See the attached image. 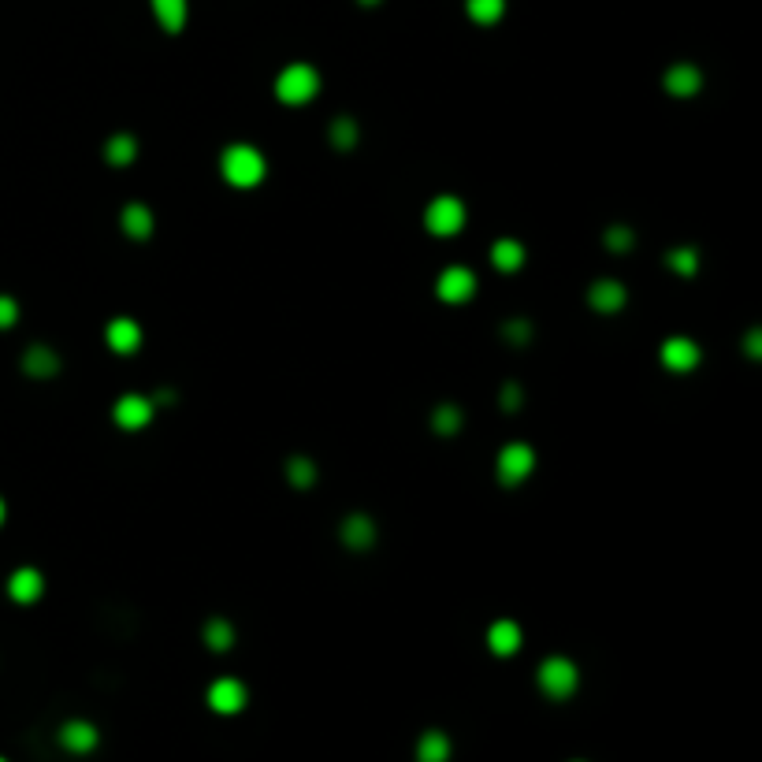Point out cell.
I'll list each match as a JSON object with an SVG mask.
<instances>
[{"instance_id": "obj_12", "label": "cell", "mask_w": 762, "mask_h": 762, "mask_svg": "<svg viewBox=\"0 0 762 762\" xmlns=\"http://www.w3.org/2000/svg\"><path fill=\"white\" fill-rule=\"evenodd\" d=\"M41 592H45V577H41L34 565H23V569H15L12 577H8V595H12L15 603H38Z\"/></svg>"}, {"instance_id": "obj_4", "label": "cell", "mask_w": 762, "mask_h": 762, "mask_svg": "<svg viewBox=\"0 0 762 762\" xmlns=\"http://www.w3.org/2000/svg\"><path fill=\"white\" fill-rule=\"evenodd\" d=\"M424 227H428V235L435 238H454L461 227H465V201L454 198V194L432 198L428 209H424Z\"/></svg>"}, {"instance_id": "obj_9", "label": "cell", "mask_w": 762, "mask_h": 762, "mask_svg": "<svg viewBox=\"0 0 762 762\" xmlns=\"http://www.w3.org/2000/svg\"><path fill=\"white\" fill-rule=\"evenodd\" d=\"M699 346L692 339H684V335H673V339L662 342V365L670 368V372H692L699 365Z\"/></svg>"}, {"instance_id": "obj_35", "label": "cell", "mask_w": 762, "mask_h": 762, "mask_svg": "<svg viewBox=\"0 0 762 762\" xmlns=\"http://www.w3.org/2000/svg\"><path fill=\"white\" fill-rule=\"evenodd\" d=\"M4 517H8V506H4V499H0V525H4Z\"/></svg>"}, {"instance_id": "obj_5", "label": "cell", "mask_w": 762, "mask_h": 762, "mask_svg": "<svg viewBox=\"0 0 762 762\" xmlns=\"http://www.w3.org/2000/svg\"><path fill=\"white\" fill-rule=\"evenodd\" d=\"M536 469V450L528 447V443H510V447H502L499 461H495V476H499V484L506 487H517L525 484L528 476Z\"/></svg>"}, {"instance_id": "obj_31", "label": "cell", "mask_w": 762, "mask_h": 762, "mask_svg": "<svg viewBox=\"0 0 762 762\" xmlns=\"http://www.w3.org/2000/svg\"><path fill=\"white\" fill-rule=\"evenodd\" d=\"M19 320V302L12 294H0V331H8Z\"/></svg>"}, {"instance_id": "obj_25", "label": "cell", "mask_w": 762, "mask_h": 762, "mask_svg": "<svg viewBox=\"0 0 762 762\" xmlns=\"http://www.w3.org/2000/svg\"><path fill=\"white\" fill-rule=\"evenodd\" d=\"M287 480L294 487H313L316 484V461L302 458V454L287 458Z\"/></svg>"}, {"instance_id": "obj_15", "label": "cell", "mask_w": 762, "mask_h": 762, "mask_svg": "<svg viewBox=\"0 0 762 762\" xmlns=\"http://www.w3.org/2000/svg\"><path fill=\"white\" fill-rule=\"evenodd\" d=\"M339 539L346 547H354V551H368L376 543V521L365 517V513H350L339 528Z\"/></svg>"}, {"instance_id": "obj_28", "label": "cell", "mask_w": 762, "mask_h": 762, "mask_svg": "<svg viewBox=\"0 0 762 762\" xmlns=\"http://www.w3.org/2000/svg\"><path fill=\"white\" fill-rule=\"evenodd\" d=\"M432 428L439 435H454L461 428V409L458 406H450V402H443V406H435L432 409Z\"/></svg>"}, {"instance_id": "obj_2", "label": "cell", "mask_w": 762, "mask_h": 762, "mask_svg": "<svg viewBox=\"0 0 762 762\" xmlns=\"http://www.w3.org/2000/svg\"><path fill=\"white\" fill-rule=\"evenodd\" d=\"M320 93V75L309 64H287L276 75V97L283 105H309Z\"/></svg>"}, {"instance_id": "obj_32", "label": "cell", "mask_w": 762, "mask_h": 762, "mask_svg": "<svg viewBox=\"0 0 762 762\" xmlns=\"http://www.w3.org/2000/svg\"><path fill=\"white\" fill-rule=\"evenodd\" d=\"M521 398L525 395H521V387H517V383H506V387H502V406H506V413H517Z\"/></svg>"}, {"instance_id": "obj_30", "label": "cell", "mask_w": 762, "mask_h": 762, "mask_svg": "<svg viewBox=\"0 0 762 762\" xmlns=\"http://www.w3.org/2000/svg\"><path fill=\"white\" fill-rule=\"evenodd\" d=\"M502 335H506L510 342H517V346H525V342L532 339V324L521 320V316H510V320L502 324Z\"/></svg>"}, {"instance_id": "obj_27", "label": "cell", "mask_w": 762, "mask_h": 762, "mask_svg": "<svg viewBox=\"0 0 762 762\" xmlns=\"http://www.w3.org/2000/svg\"><path fill=\"white\" fill-rule=\"evenodd\" d=\"M357 138H361V131H357V123L350 116H339L331 123V145L335 149H354Z\"/></svg>"}, {"instance_id": "obj_18", "label": "cell", "mask_w": 762, "mask_h": 762, "mask_svg": "<svg viewBox=\"0 0 762 762\" xmlns=\"http://www.w3.org/2000/svg\"><path fill=\"white\" fill-rule=\"evenodd\" d=\"M123 231H127V238H149L153 235V212H149V205H142V201H131L127 209H123Z\"/></svg>"}, {"instance_id": "obj_36", "label": "cell", "mask_w": 762, "mask_h": 762, "mask_svg": "<svg viewBox=\"0 0 762 762\" xmlns=\"http://www.w3.org/2000/svg\"><path fill=\"white\" fill-rule=\"evenodd\" d=\"M573 762H584V759H573Z\"/></svg>"}, {"instance_id": "obj_16", "label": "cell", "mask_w": 762, "mask_h": 762, "mask_svg": "<svg viewBox=\"0 0 762 762\" xmlns=\"http://www.w3.org/2000/svg\"><path fill=\"white\" fill-rule=\"evenodd\" d=\"M23 372L34 376V380H53L56 372H60V357H56V350L38 342V346H30L27 354H23Z\"/></svg>"}, {"instance_id": "obj_10", "label": "cell", "mask_w": 762, "mask_h": 762, "mask_svg": "<svg viewBox=\"0 0 762 762\" xmlns=\"http://www.w3.org/2000/svg\"><path fill=\"white\" fill-rule=\"evenodd\" d=\"M97 725L93 722H82V718H71V722L60 725V744H64V751H71V755H90L93 748H97Z\"/></svg>"}, {"instance_id": "obj_11", "label": "cell", "mask_w": 762, "mask_h": 762, "mask_svg": "<svg viewBox=\"0 0 762 762\" xmlns=\"http://www.w3.org/2000/svg\"><path fill=\"white\" fill-rule=\"evenodd\" d=\"M105 342L123 357L134 354V350L142 346V328H138V320H131V316H116V320H108Z\"/></svg>"}, {"instance_id": "obj_14", "label": "cell", "mask_w": 762, "mask_h": 762, "mask_svg": "<svg viewBox=\"0 0 762 762\" xmlns=\"http://www.w3.org/2000/svg\"><path fill=\"white\" fill-rule=\"evenodd\" d=\"M625 283L621 279H595L592 290H588V305H592L595 313H618L621 305H625Z\"/></svg>"}, {"instance_id": "obj_29", "label": "cell", "mask_w": 762, "mask_h": 762, "mask_svg": "<svg viewBox=\"0 0 762 762\" xmlns=\"http://www.w3.org/2000/svg\"><path fill=\"white\" fill-rule=\"evenodd\" d=\"M603 242H606V250H614V253H625V250H632V231H629V227H625V224H614V227H606Z\"/></svg>"}, {"instance_id": "obj_8", "label": "cell", "mask_w": 762, "mask_h": 762, "mask_svg": "<svg viewBox=\"0 0 762 762\" xmlns=\"http://www.w3.org/2000/svg\"><path fill=\"white\" fill-rule=\"evenodd\" d=\"M246 699H250V692H246V684L238 681V677H216L209 684V707L216 714H238V710L246 707Z\"/></svg>"}, {"instance_id": "obj_21", "label": "cell", "mask_w": 762, "mask_h": 762, "mask_svg": "<svg viewBox=\"0 0 762 762\" xmlns=\"http://www.w3.org/2000/svg\"><path fill=\"white\" fill-rule=\"evenodd\" d=\"M134 157H138V138H134V134H112V138L105 142V160L108 164L127 168Z\"/></svg>"}, {"instance_id": "obj_19", "label": "cell", "mask_w": 762, "mask_h": 762, "mask_svg": "<svg viewBox=\"0 0 762 762\" xmlns=\"http://www.w3.org/2000/svg\"><path fill=\"white\" fill-rule=\"evenodd\" d=\"M491 264H495L499 272H517V268L525 264V246H521L517 238H499V242L491 246Z\"/></svg>"}, {"instance_id": "obj_33", "label": "cell", "mask_w": 762, "mask_h": 762, "mask_svg": "<svg viewBox=\"0 0 762 762\" xmlns=\"http://www.w3.org/2000/svg\"><path fill=\"white\" fill-rule=\"evenodd\" d=\"M759 346H762L759 331H751V335H748V357H759Z\"/></svg>"}, {"instance_id": "obj_22", "label": "cell", "mask_w": 762, "mask_h": 762, "mask_svg": "<svg viewBox=\"0 0 762 762\" xmlns=\"http://www.w3.org/2000/svg\"><path fill=\"white\" fill-rule=\"evenodd\" d=\"M153 12L168 34H179L186 27V0H153Z\"/></svg>"}, {"instance_id": "obj_20", "label": "cell", "mask_w": 762, "mask_h": 762, "mask_svg": "<svg viewBox=\"0 0 762 762\" xmlns=\"http://www.w3.org/2000/svg\"><path fill=\"white\" fill-rule=\"evenodd\" d=\"M450 759V736L443 729H428L417 740V762H447Z\"/></svg>"}, {"instance_id": "obj_7", "label": "cell", "mask_w": 762, "mask_h": 762, "mask_svg": "<svg viewBox=\"0 0 762 762\" xmlns=\"http://www.w3.org/2000/svg\"><path fill=\"white\" fill-rule=\"evenodd\" d=\"M153 413H157V406H153V398L149 395H123L116 402V409H112V417H116V424L123 428V432H138V428H145V424L153 421Z\"/></svg>"}, {"instance_id": "obj_6", "label": "cell", "mask_w": 762, "mask_h": 762, "mask_svg": "<svg viewBox=\"0 0 762 762\" xmlns=\"http://www.w3.org/2000/svg\"><path fill=\"white\" fill-rule=\"evenodd\" d=\"M435 294H439V298H443L447 305L469 302V298L476 294V276L469 272V268L454 264V268H447L443 276L435 279Z\"/></svg>"}, {"instance_id": "obj_37", "label": "cell", "mask_w": 762, "mask_h": 762, "mask_svg": "<svg viewBox=\"0 0 762 762\" xmlns=\"http://www.w3.org/2000/svg\"><path fill=\"white\" fill-rule=\"evenodd\" d=\"M0 762H8V759H0Z\"/></svg>"}, {"instance_id": "obj_23", "label": "cell", "mask_w": 762, "mask_h": 762, "mask_svg": "<svg viewBox=\"0 0 762 762\" xmlns=\"http://www.w3.org/2000/svg\"><path fill=\"white\" fill-rule=\"evenodd\" d=\"M201 636H205L209 651H227V647L235 644V625H231L227 618H209L205 621V629H201Z\"/></svg>"}, {"instance_id": "obj_34", "label": "cell", "mask_w": 762, "mask_h": 762, "mask_svg": "<svg viewBox=\"0 0 762 762\" xmlns=\"http://www.w3.org/2000/svg\"><path fill=\"white\" fill-rule=\"evenodd\" d=\"M357 4H361V8H376V4H380V0H357Z\"/></svg>"}, {"instance_id": "obj_17", "label": "cell", "mask_w": 762, "mask_h": 762, "mask_svg": "<svg viewBox=\"0 0 762 762\" xmlns=\"http://www.w3.org/2000/svg\"><path fill=\"white\" fill-rule=\"evenodd\" d=\"M662 86H666V93H673V97H692V93H699V86H703V75H699V67L692 64H673L670 71H666Z\"/></svg>"}, {"instance_id": "obj_26", "label": "cell", "mask_w": 762, "mask_h": 762, "mask_svg": "<svg viewBox=\"0 0 762 762\" xmlns=\"http://www.w3.org/2000/svg\"><path fill=\"white\" fill-rule=\"evenodd\" d=\"M666 264H670V272H677V276H696L699 253L692 250V246H677V250L666 253Z\"/></svg>"}, {"instance_id": "obj_1", "label": "cell", "mask_w": 762, "mask_h": 762, "mask_svg": "<svg viewBox=\"0 0 762 762\" xmlns=\"http://www.w3.org/2000/svg\"><path fill=\"white\" fill-rule=\"evenodd\" d=\"M220 171H224V179L238 190H250L264 179V171H268V160L257 145H246V142H235L227 145L224 153H220Z\"/></svg>"}, {"instance_id": "obj_3", "label": "cell", "mask_w": 762, "mask_h": 762, "mask_svg": "<svg viewBox=\"0 0 762 762\" xmlns=\"http://www.w3.org/2000/svg\"><path fill=\"white\" fill-rule=\"evenodd\" d=\"M539 688H543V696L551 699H569L577 692L580 684V670L577 662H569L565 655H551L539 662V673H536Z\"/></svg>"}, {"instance_id": "obj_24", "label": "cell", "mask_w": 762, "mask_h": 762, "mask_svg": "<svg viewBox=\"0 0 762 762\" xmlns=\"http://www.w3.org/2000/svg\"><path fill=\"white\" fill-rule=\"evenodd\" d=\"M465 12H469L473 23L491 27V23H499L502 15H506V0H465Z\"/></svg>"}, {"instance_id": "obj_13", "label": "cell", "mask_w": 762, "mask_h": 762, "mask_svg": "<svg viewBox=\"0 0 762 762\" xmlns=\"http://www.w3.org/2000/svg\"><path fill=\"white\" fill-rule=\"evenodd\" d=\"M521 625L510 618H499L491 629H487V647H491V655H499V658H510L521 651Z\"/></svg>"}]
</instances>
